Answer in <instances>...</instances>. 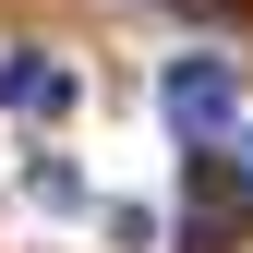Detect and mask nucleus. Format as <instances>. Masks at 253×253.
<instances>
[{
	"mask_svg": "<svg viewBox=\"0 0 253 253\" xmlns=\"http://www.w3.org/2000/svg\"><path fill=\"white\" fill-rule=\"evenodd\" d=\"M157 109H169L181 133H205V145H229V133H241V73L193 48V60H169V84H157Z\"/></svg>",
	"mask_w": 253,
	"mask_h": 253,
	"instance_id": "obj_1",
	"label": "nucleus"
},
{
	"mask_svg": "<svg viewBox=\"0 0 253 253\" xmlns=\"http://www.w3.org/2000/svg\"><path fill=\"white\" fill-rule=\"evenodd\" d=\"M0 97H12L24 121H73V97H84V84H73V60H48V48H12V60H0Z\"/></svg>",
	"mask_w": 253,
	"mask_h": 253,
	"instance_id": "obj_2",
	"label": "nucleus"
},
{
	"mask_svg": "<svg viewBox=\"0 0 253 253\" xmlns=\"http://www.w3.org/2000/svg\"><path fill=\"white\" fill-rule=\"evenodd\" d=\"M217 157H229V181H253V121H241V133L217 145Z\"/></svg>",
	"mask_w": 253,
	"mask_h": 253,
	"instance_id": "obj_3",
	"label": "nucleus"
}]
</instances>
